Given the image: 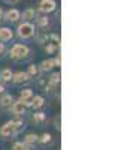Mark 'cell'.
<instances>
[{
    "label": "cell",
    "instance_id": "cell-1",
    "mask_svg": "<svg viewBox=\"0 0 133 150\" xmlns=\"http://www.w3.org/2000/svg\"><path fill=\"white\" fill-rule=\"evenodd\" d=\"M24 125H22V120L17 119V120H10V122H6L2 128H0V135L3 138H8V137H12V135H17L20 131H22Z\"/></svg>",
    "mask_w": 133,
    "mask_h": 150
},
{
    "label": "cell",
    "instance_id": "cell-2",
    "mask_svg": "<svg viewBox=\"0 0 133 150\" xmlns=\"http://www.w3.org/2000/svg\"><path fill=\"white\" fill-rule=\"evenodd\" d=\"M30 54V48L24 44H15L10 48V57L14 60H24Z\"/></svg>",
    "mask_w": 133,
    "mask_h": 150
},
{
    "label": "cell",
    "instance_id": "cell-3",
    "mask_svg": "<svg viewBox=\"0 0 133 150\" xmlns=\"http://www.w3.org/2000/svg\"><path fill=\"white\" fill-rule=\"evenodd\" d=\"M17 33H18V36L21 38V39H30V38H33L36 35V27L32 23L26 21V23H22V24L18 26Z\"/></svg>",
    "mask_w": 133,
    "mask_h": 150
},
{
    "label": "cell",
    "instance_id": "cell-4",
    "mask_svg": "<svg viewBox=\"0 0 133 150\" xmlns=\"http://www.w3.org/2000/svg\"><path fill=\"white\" fill-rule=\"evenodd\" d=\"M33 96H34V95H33L32 89H24V90H21V93H20V102H22L26 107H30Z\"/></svg>",
    "mask_w": 133,
    "mask_h": 150
},
{
    "label": "cell",
    "instance_id": "cell-5",
    "mask_svg": "<svg viewBox=\"0 0 133 150\" xmlns=\"http://www.w3.org/2000/svg\"><path fill=\"white\" fill-rule=\"evenodd\" d=\"M39 11L45 12V14H50V12L55 11V2L54 0H42L39 3Z\"/></svg>",
    "mask_w": 133,
    "mask_h": 150
},
{
    "label": "cell",
    "instance_id": "cell-6",
    "mask_svg": "<svg viewBox=\"0 0 133 150\" xmlns=\"http://www.w3.org/2000/svg\"><path fill=\"white\" fill-rule=\"evenodd\" d=\"M30 77H29V74L27 72H15L14 75H12V81H14L15 84H26L29 83Z\"/></svg>",
    "mask_w": 133,
    "mask_h": 150
},
{
    "label": "cell",
    "instance_id": "cell-7",
    "mask_svg": "<svg viewBox=\"0 0 133 150\" xmlns=\"http://www.w3.org/2000/svg\"><path fill=\"white\" fill-rule=\"evenodd\" d=\"M9 110L12 111V114H14V116L21 117V116H24V112H26V105L18 101V102H14V104H12V107H10Z\"/></svg>",
    "mask_w": 133,
    "mask_h": 150
},
{
    "label": "cell",
    "instance_id": "cell-8",
    "mask_svg": "<svg viewBox=\"0 0 133 150\" xmlns=\"http://www.w3.org/2000/svg\"><path fill=\"white\" fill-rule=\"evenodd\" d=\"M20 18H21V14L18 9H9L3 17V20H6L8 23H17Z\"/></svg>",
    "mask_w": 133,
    "mask_h": 150
},
{
    "label": "cell",
    "instance_id": "cell-9",
    "mask_svg": "<svg viewBox=\"0 0 133 150\" xmlns=\"http://www.w3.org/2000/svg\"><path fill=\"white\" fill-rule=\"evenodd\" d=\"M12 38H14V32H12L10 29H8V27L0 29V41L2 42H8V41L12 39Z\"/></svg>",
    "mask_w": 133,
    "mask_h": 150
},
{
    "label": "cell",
    "instance_id": "cell-10",
    "mask_svg": "<svg viewBox=\"0 0 133 150\" xmlns=\"http://www.w3.org/2000/svg\"><path fill=\"white\" fill-rule=\"evenodd\" d=\"M12 104H14V96H10V95H5L0 99V107L3 110H9L12 107Z\"/></svg>",
    "mask_w": 133,
    "mask_h": 150
},
{
    "label": "cell",
    "instance_id": "cell-11",
    "mask_svg": "<svg viewBox=\"0 0 133 150\" xmlns=\"http://www.w3.org/2000/svg\"><path fill=\"white\" fill-rule=\"evenodd\" d=\"M12 75H14V72H12L9 68H5V69H2V72H0V78H2L3 83H10Z\"/></svg>",
    "mask_w": 133,
    "mask_h": 150
},
{
    "label": "cell",
    "instance_id": "cell-12",
    "mask_svg": "<svg viewBox=\"0 0 133 150\" xmlns=\"http://www.w3.org/2000/svg\"><path fill=\"white\" fill-rule=\"evenodd\" d=\"M43 104H45V101H43V98H42V96H33L30 105H32L34 110H39V108L43 107Z\"/></svg>",
    "mask_w": 133,
    "mask_h": 150
},
{
    "label": "cell",
    "instance_id": "cell-13",
    "mask_svg": "<svg viewBox=\"0 0 133 150\" xmlns=\"http://www.w3.org/2000/svg\"><path fill=\"white\" fill-rule=\"evenodd\" d=\"M54 59H48V60H43L42 63H41V71L46 72V71H51L54 68Z\"/></svg>",
    "mask_w": 133,
    "mask_h": 150
},
{
    "label": "cell",
    "instance_id": "cell-14",
    "mask_svg": "<svg viewBox=\"0 0 133 150\" xmlns=\"http://www.w3.org/2000/svg\"><path fill=\"white\" fill-rule=\"evenodd\" d=\"M24 143L29 144V146H33L36 143H39V137L36 135V134H27L26 138H24Z\"/></svg>",
    "mask_w": 133,
    "mask_h": 150
},
{
    "label": "cell",
    "instance_id": "cell-15",
    "mask_svg": "<svg viewBox=\"0 0 133 150\" xmlns=\"http://www.w3.org/2000/svg\"><path fill=\"white\" fill-rule=\"evenodd\" d=\"M46 120V116H45V112H36V114H33L32 117V122L36 123V125H41Z\"/></svg>",
    "mask_w": 133,
    "mask_h": 150
},
{
    "label": "cell",
    "instance_id": "cell-16",
    "mask_svg": "<svg viewBox=\"0 0 133 150\" xmlns=\"http://www.w3.org/2000/svg\"><path fill=\"white\" fill-rule=\"evenodd\" d=\"M34 15H36L34 9L29 8V9H26V11L22 12V20H26V21H30V20H33V18H34Z\"/></svg>",
    "mask_w": 133,
    "mask_h": 150
},
{
    "label": "cell",
    "instance_id": "cell-17",
    "mask_svg": "<svg viewBox=\"0 0 133 150\" xmlns=\"http://www.w3.org/2000/svg\"><path fill=\"white\" fill-rule=\"evenodd\" d=\"M27 74H29L30 78H36L39 75V68L36 66V65H30L29 69H27Z\"/></svg>",
    "mask_w": 133,
    "mask_h": 150
},
{
    "label": "cell",
    "instance_id": "cell-18",
    "mask_svg": "<svg viewBox=\"0 0 133 150\" xmlns=\"http://www.w3.org/2000/svg\"><path fill=\"white\" fill-rule=\"evenodd\" d=\"M60 80H62V75H60V72H55V74H52V75H51V78L48 80V81H50V83L55 87V86H58V84H60Z\"/></svg>",
    "mask_w": 133,
    "mask_h": 150
},
{
    "label": "cell",
    "instance_id": "cell-19",
    "mask_svg": "<svg viewBox=\"0 0 133 150\" xmlns=\"http://www.w3.org/2000/svg\"><path fill=\"white\" fill-rule=\"evenodd\" d=\"M39 141L42 143V144H51L52 143V137H51V134H43L41 138H39Z\"/></svg>",
    "mask_w": 133,
    "mask_h": 150
},
{
    "label": "cell",
    "instance_id": "cell-20",
    "mask_svg": "<svg viewBox=\"0 0 133 150\" xmlns=\"http://www.w3.org/2000/svg\"><path fill=\"white\" fill-rule=\"evenodd\" d=\"M12 150H30V146L26 144V143H15Z\"/></svg>",
    "mask_w": 133,
    "mask_h": 150
},
{
    "label": "cell",
    "instance_id": "cell-21",
    "mask_svg": "<svg viewBox=\"0 0 133 150\" xmlns=\"http://www.w3.org/2000/svg\"><path fill=\"white\" fill-rule=\"evenodd\" d=\"M38 26L39 27H46L48 26V18L46 17H38Z\"/></svg>",
    "mask_w": 133,
    "mask_h": 150
},
{
    "label": "cell",
    "instance_id": "cell-22",
    "mask_svg": "<svg viewBox=\"0 0 133 150\" xmlns=\"http://www.w3.org/2000/svg\"><path fill=\"white\" fill-rule=\"evenodd\" d=\"M54 65H55V66H60V65H62V57H60V54L54 59Z\"/></svg>",
    "mask_w": 133,
    "mask_h": 150
},
{
    "label": "cell",
    "instance_id": "cell-23",
    "mask_svg": "<svg viewBox=\"0 0 133 150\" xmlns=\"http://www.w3.org/2000/svg\"><path fill=\"white\" fill-rule=\"evenodd\" d=\"M5 3H8V5H15V3H18L20 0H3Z\"/></svg>",
    "mask_w": 133,
    "mask_h": 150
},
{
    "label": "cell",
    "instance_id": "cell-24",
    "mask_svg": "<svg viewBox=\"0 0 133 150\" xmlns=\"http://www.w3.org/2000/svg\"><path fill=\"white\" fill-rule=\"evenodd\" d=\"M54 125H55L57 129H60V117H55V119H54Z\"/></svg>",
    "mask_w": 133,
    "mask_h": 150
},
{
    "label": "cell",
    "instance_id": "cell-25",
    "mask_svg": "<svg viewBox=\"0 0 133 150\" xmlns=\"http://www.w3.org/2000/svg\"><path fill=\"white\" fill-rule=\"evenodd\" d=\"M5 50H6V48H5V44H3V42H0V56L5 53Z\"/></svg>",
    "mask_w": 133,
    "mask_h": 150
},
{
    "label": "cell",
    "instance_id": "cell-26",
    "mask_svg": "<svg viewBox=\"0 0 133 150\" xmlns=\"http://www.w3.org/2000/svg\"><path fill=\"white\" fill-rule=\"evenodd\" d=\"M3 17H5V12H3L2 8H0V21H3Z\"/></svg>",
    "mask_w": 133,
    "mask_h": 150
},
{
    "label": "cell",
    "instance_id": "cell-27",
    "mask_svg": "<svg viewBox=\"0 0 133 150\" xmlns=\"http://www.w3.org/2000/svg\"><path fill=\"white\" fill-rule=\"evenodd\" d=\"M5 92V87H3V84H0V95H2Z\"/></svg>",
    "mask_w": 133,
    "mask_h": 150
}]
</instances>
